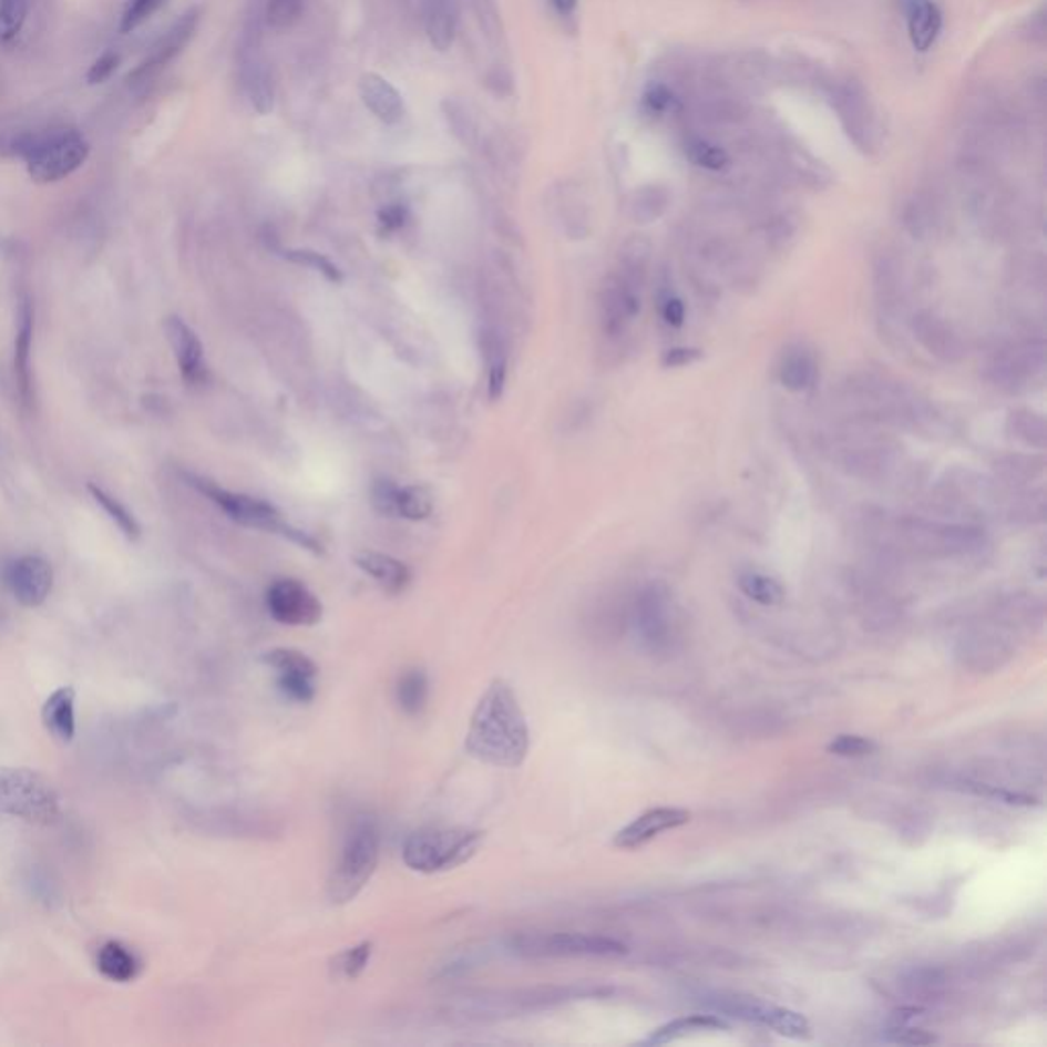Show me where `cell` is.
<instances>
[{"label":"cell","mask_w":1047,"mask_h":1047,"mask_svg":"<svg viewBox=\"0 0 1047 1047\" xmlns=\"http://www.w3.org/2000/svg\"><path fill=\"white\" fill-rule=\"evenodd\" d=\"M551 2H553L555 11L563 14V17H569L577 9V0H551Z\"/></svg>","instance_id":"6f0895ef"},{"label":"cell","mask_w":1047,"mask_h":1047,"mask_svg":"<svg viewBox=\"0 0 1047 1047\" xmlns=\"http://www.w3.org/2000/svg\"><path fill=\"white\" fill-rule=\"evenodd\" d=\"M434 512V495L425 485H403L398 491V517L420 522Z\"/></svg>","instance_id":"f35d334b"},{"label":"cell","mask_w":1047,"mask_h":1047,"mask_svg":"<svg viewBox=\"0 0 1047 1047\" xmlns=\"http://www.w3.org/2000/svg\"><path fill=\"white\" fill-rule=\"evenodd\" d=\"M599 995L596 988H531V990H516V993H495V995H471L454 1000L449 1005V1013L471 1019V1022H485V1019H504V1017H514L520 1013L528 1010H538V1008L551 1007L565 1003L571 998L579 996Z\"/></svg>","instance_id":"ba28073f"},{"label":"cell","mask_w":1047,"mask_h":1047,"mask_svg":"<svg viewBox=\"0 0 1047 1047\" xmlns=\"http://www.w3.org/2000/svg\"><path fill=\"white\" fill-rule=\"evenodd\" d=\"M381 855V833L372 817H358L346 835L340 858L328 880V899L332 904L355 901L371 882Z\"/></svg>","instance_id":"5b68a950"},{"label":"cell","mask_w":1047,"mask_h":1047,"mask_svg":"<svg viewBox=\"0 0 1047 1047\" xmlns=\"http://www.w3.org/2000/svg\"><path fill=\"white\" fill-rule=\"evenodd\" d=\"M485 833L464 827H425L413 831L401 849L403 863L418 874H442L471 862Z\"/></svg>","instance_id":"277c9868"},{"label":"cell","mask_w":1047,"mask_h":1047,"mask_svg":"<svg viewBox=\"0 0 1047 1047\" xmlns=\"http://www.w3.org/2000/svg\"><path fill=\"white\" fill-rule=\"evenodd\" d=\"M74 704H76V691L70 686H64V688H58L53 691L41 708L43 727L55 741L62 742V745H70L74 741V735H76Z\"/></svg>","instance_id":"484cf974"},{"label":"cell","mask_w":1047,"mask_h":1047,"mask_svg":"<svg viewBox=\"0 0 1047 1047\" xmlns=\"http://www.w3.org/2000/svg\"><path fill=\"white\" fill-rule=\"evenodd\" d=\"M1044 459L1035 454H1007L995 463L996 473L1008 483H1029L1044 473Z\"/></svg>","instance_id":"8d00e7d4"},{"label":"cell","mask_w":1047,"mask_h":1047,"mask_svg":"<svg viewBox=\"0 0 1047 1047\" xmlns=\"http://www.w3.org/2000/svg\"><path fill=\"white\" fill-rule=\"evenodd\" d=\"M14 152L25 160L27 173L38 185H50L76 173L91 154L86 137L72 127L25 133L14 142Z\"/></svg>","instance_id":"3957f363"},{"label":"cell","mask_w":1047,"mask_h":1047,"mask_svg":"<svg viewBox=\"0 0 1047 1047\" xmlns=\"http://www.w3.org/2000/svg\"><path fill=\"white\" fill-rule=\"evenodd\" d=\"M425 38L438 52L451 50L459 27V0H422Z\"/></svg>","instance_id":"cb8c5ba5"},{"label":"cell","mask_w":1047,"mask_h":1047,"mask_svg":"<svg viewBox=\"0 0 1047 1047\" xmlns=\"http://www.w3.org/2000/svg\"><path fill=\"white\" fill-rule=\"evenodd\" d=\"M640 289L643 287L624 279L616 270L602 283L597 307L604 336L620 338L628 330V326L640 314Z\"/></svg>","instance_id":"9a60e30c"},{"label":"cell","mask_w":1047,"mask_h":1047,"mask_svg":"<svg viewBox=\"0 0 1047 1047\" xmlns=\"http://www.w3.org/2000/svg\"><path fill=\"white\" fill-rule=\"evenodd\" d=\"M304 11V0H266V23L273 29H289Z\"/></svg>","instance_id":"ee69618b"},{"label":"cell","mask_w":1047,"mask_h":1047,"mask_svg":"<svg viewBox=\"0 0 1047 1047\" xmlns=\"http://www.w3.org/2000/svg\"><path fill=\"white\" fill-rule=\"evenodd\" d=\"M690 819V810L676 809V807L650 809L647 810V812H643V814H638L635 821L628 822L626 827H623V829L614 835L612 843H614V848L633 851V849L647 845L649 841H653L655 836L661 835L665 831H674V829H679V827L688 824Z\"/></svg>","instance_id":"44dd1931"},{"label":"cell","mask_w":1047,"mask_h":1047,"mask_svg":"<svg viewBox=\"0 0 1047 1047\" xmlns=\"http://www.w3.org/2000/svg\"><path fill=\"white\" fill-rule=\"evenodd\" d=\"M399 485L389 479L374 481L371 487V504L381 516L398 517Z\"/></svg>","instance_id":"c3c4849f"},{"label":"cell","mask_w":1047,"mask_h":1047,"mask_svg":"<svg viewBox=\"0 0 1047 1047\" xmlns=\"http://www.w3.org/2000/svg\"><path fill=\"white\" fill-rule=\"evenodd\" d=\"M358 94L372 115L387 125H393L403 117L406 103L398 89L377 72H367L358 82Z\"/></svg>","instance_id":"603a6c76"},{"label":"cell","mask_w":1047,"mask_h":1047,"mask_svg":"<svg viewBox=\"0 0 1047 1047\" xmlns=\"http://www.w3.org/2000/svg\"><path fill=\"white\" fill-rule=\"evenodd\" d=\"M89 491H91L94 502L105 510L106 516L111 517V520L120 526V531L123 532L130 541H137V538H140L142 528H140L137 520H135V516H133L132 512H130L125 505L121 504L117 497H113L111 493H106L103 487H99V485H94V483L89 485Z\"/></svg>","instance_id":"ab89813d"},{"label":"cell","mask_w":1047,"mask_h":1047,"mask_svg":"<svg viewBox=\"0 0 1047 1047\" xmlns=\"http://www.w3.org/2000/svg\"><path fill=\"white\" fill-rule=\"evenodd\" d=\"M398 704L406 715L418 716L428 702V676L424 669H408L398 681Z\"/></svg>","instance_id":"d590c367"},{"label":"cell","mask_w":1047,"mask_h":1047,"mask_svg":"<svg viewBox=\"0 0 1047 1047\" xmlns=\"http://www.w3.org/2000/svg\"><path fill=\"white\" fill-rule=\"evenodd\" d=\"M739 587L742 594L749 597L751 602L761 604V606H778L782 604L786 592L782 584L766 573L759 571H745L739 575Z\"/></svg>","instance_id":"e575fe53"},{"label":"cell","mask_w":1047,"mask_h":1047,"mask_svg":"<svg viewBox=\"0 0 1047 1047\" xmlns=\"http://www.w3.org/2000/svg\"><path fill=\"white\" fill-rule=\"evenodd\" d=\"M650 263V242L645 238V236H633L630 239L624 242L623 250H620V258H618V268L616 273H620L624 279L635 283L638 287L645 285V279H647V270H649Z\"/></svg>","instance_id":"d6a6232c"},{"label":"cell","mask_w":1047,"mask_h":1047,"mask_svg":"<svg viewBox=\"0 0 1047 1047\" xmlns=\"http://www.w3.org/2000/svg\"><path fill=\"white\" fill-rule=\"evenodd\" d=\"M1007 432L1010 438L1019 440L1023 446L1044 451L1047 446L1046 418L1041 413L1027 408H1019L1008 413Z\"/></svg>","instance_id":"4dcf8cb0"},{"label":"cell","mask_w":1047,"mask_h":1047,"mask_svg":"<svg viewBox=\"0 0 1047 1047\" xmlns=\"http://www.w3.org/2000/svg\"><path fill=\"white\" fill-rule=\"evenodd\" d=\"M406 217H408V212H406V207H401V205H389V207H384L383 212L379 213L381 226H383L384 229H389V232H393V229H399V227L403 226V224H406Z\"/></svg>","instance_id":"9f6ffc18"},{"label":"cell","mask_w":1047,"mask_h":1047,"mask_svg":"<svg viewBox=\"0 0 1047 1047\" xmlns=\"http://www.w3.org/2000/svg\"><path fill=\"white\" fill-rule=\"evenodd\" d=\"M186 479L195 490H199L203 495H207L213 504L217 505L224 514H227V517H232L234 522H238L242 526L254 528V531L280 534V536L289 538L291 543L299 544L301 548L321 553V544L316 538H311L307 532L299 531V528L291 526L289 522H285L279 510L275 505L265 502V500L246 495V493H238V491L224 490V487L215 485L213 481L195 478V475H188Z\"/></svg>","instance_id":"52a82bcc"},{"label":"cell","mask_w":1047,"mask_h":1047,"mask_svg":"<svg viewBox=\"0 0 1047 1047\" xmlns=\"http://www.w3.org/2000/svg\"><path fill=\"white\" fill-rule=\"evenodd\" d=\"M778 377H780V383L792 393L809 391L819 377L817 358L807 348H800V346L790 348L780 362Z\"/></svg>","instance_id":"f546056e"},{"label":"cell","mask_w":1047,"mask_h":1047,"mask_svg":"<svg viewBox=\"0 0 1047 1047\" xmlns=\"http://www.w3.org/2000/svg\"><path fill=\"white\" fill-rule=\"evenodd\" d=\"M659 314L665 324L671 328H681L686 324V304L671 289L659 292Z\"/></svg>","instance_id":"681fc988"},{"label":"cell","mask_w":1047,"mask_h":1047,"mask_svg":"<svg viewBox=\"0 0 1047 1047\" xmlns=\"http://www.w3.org/2000/svg\"><path fill=\"white\" fill-rule=\"evenodd\" d=\"M665 207H667V195L659 191H649L647 195H640L635 203V217L640 224H649L664 215Z\"/></svg>","instance_id":"f907efd6"},{"label":"cell","mask_w":1047,"mask_h":1047,"mask_svg":"<svg viewBox=\"0 0 1047 1047\" xmlns=\"http://www.w3.org/2000/svg\"><path fill=\"white\" fill-rule=\"evenodd\" d=\"M911 332L931 357L945 365H957L968 357V346L945 319L933 311H918L911 319Z\"/></svg>","instance_id":"d6986e66"},{"label":"cell","mask_w":1047,"mask_h":1047,"mask_svg":"<svg viewBox=\"0 0 1047 1047\" xmlns=\"http://www.w3.org/2000/svg\"><path fill=\"white\" fill-rule=\"evenodd\" d=\"M875 751L877 745L860 735H836L835 739L827 745V753L836 757H868Z\"/></svg>","instance_id":"7dc6e473"},{"label":"cell","mask_w":1047,"mask_h":1047,"mask_svg":"<svg viewBox=\"0 0 1047 1047\" xmlns=\"http://www.w3.org/2000/svg\"><path fill=\"white\" fill-rule=\"evenodd\" d=\"M268 614L285 626H314L324 616L318 596L297 579H277L266 592Z\"/></svg>","instance_id":"2e32d148"},{"label":"cell","mask_w":1047,"mask_h":1047,"mask_svg":"<svg viewBox=\"0 0 1047 1047\" xmlns=\"http://www.w3.org/2000/svg\"><path fill=\"white\" fill-rule=\"evenodd\" d=\"M355 563L389 594H399L410 584L411 573L406 563L391 555L377 551H360L355 555Z\"/></svg>","instance_id":"4316f807"},{"label":"cell","mask_w":1047,"mask_h":1047,"mask_svg":"<svg viewBox=\"0 0 1047 1047\" xmlns=\"http://www.w3.org/2000/svg\"><path fill=\"white\" fill-rule=\"evenodd\" d=\"M531 749V730L505 679H493L471 715L464 751L493 768H520Z\"/></svg>","instance_id":"6da1fadb"},{"label":"cell","mask_w":1047,"mask_h":1047,"mask_svg":"<svg viewBox=\"0 0 1047 1047\" xmlns=\"http://www.w3.org/2000/svg\"><path fill=\"white\" fill-rule=\"evenodd\" d=\"M263 661L277 671V676L318 677V665L306 653L295 649H273L263 655Z\"/></svg>","instance_id":"74e56055"},{"label":"cell","mask_w":1047,"mask_h":1047,"mask_svg":"<svg viewBox=\"0 0 1047 1047\" xmlns=\"http://www.w3.org/2000/svg\"><path fill=\"white\" fill-rule=\"evenodd\" d=\"M686 156L696 166L710 173H720L730 164L729 154L722 147L710 144L706 140H690L686 144Z\"/></svg>","instance_id":"b9f144b4"},{"label":"cell","mask_w":1047,"mask_h":1047,"mask_svg":"<svg viewBox=\"0 0 1047 1047\" xmlns=\"http://www.w3.org/2000/svg\"><path fill=\"white\" fill-rule=\"evenodd\" d=\"M164 333L173 348L178 371L183 374L185 383L193 387L207 383L209 371L205 362V348L201 345L199 336L193 332V328L185 324V319L171 316L164 321Z\"/></svg>","instance_id":"ffe728a7"},{"label":"cell","mask_w":1047,"mask_h":1047,"mask_svg":"<svg viewBox=\"0 0 1047 1047\" xmlns=\"http://www.w3.org/2000/svg\"><path fill=\"white\" fill-rule=\"evenodd\" d=\"M239 84L248 103L258 115L275 109V76L266 60L258 35H246L239 50Z\"/></svg>","instance_id":"e0dca14e"},{"label":"cell","mask_w":1047,"mask_h":1047,"mask_svg":"<svg viewBox=\"0 0 1047 1047\" xmlns=\"http://www.w3.org/2000/svg\"><path fill=\"white\" fill-rule=\"evenodd\" d=\"M197 25H199V11H197V9H193V11L183 14V17L156 41V45L152 48L150 55H147L146 60L140 64V68L133 72L130 80L146 79L154 70L166 66L171 60H174L178 53L185 50L186 43L195 35Z\"/></svg>","instance_id":"7402d4cb"},{"label":"cell","mask_w":1047,"mask_h":1047,"mask_svg":"<svg viewBox=\"0 0 1047 1047\" xmlns=\"http://www.w3.org/2000/svg\"><path fill=\"white\" fill-rule=\"evenodd\" d=\"M886 1041L902 1044V1046H931V1044L937 1041V1037L927 1034V1031H923V1029H913V1027L896 1025V1027L889 1029Z\"/></svg>","instance_id":"f5cc1de1"},{"label":"cell","mask_w":1047,"mask_h":1047,"mask_svg":"<svg viewBox=\"0 0 1047 1047\" xmlns=\"http://www.w3.org/2000/svg\"><path fill=\"white\" fill-rule=\"evenodd\" d=\"M702 358V350L698 348H690V346H676V348H669L664 355V367L665 369H684V367H690L694 362H698Z\"/></svg>","instance_id":"11a10c76"},{"label":"cell","mask_w":1047,"mask_h":1047,"mask_svg":"<svg viewBox=\"0 0 1047 1047\" xmlns=\"http://www.w3.org/2000/svg\"><path fill=\"white\" fill-rule=\"evenodd\" d=\"M168 0H130L121 17V33H132L152 19Z\"/></svg>","instance_id":"bcb514c9"},{"label":"cell","mask_w":1047,"mask_h":1047,"mask_svg":"<svg viewBox=\"0 0 1047 1047\" xmlns=\"http://www.w3.org/2000/svg\"><path fill=\"white\" fill-rule=\"evenodd\" d=\"M725 1029H729V1023L720 1019L718 1015H690V1017H679L657 1027L643 1044L665 1046V1044H671L691 1035L712 1034V1031H725Z\"/></svg>","instance_id":"f1b7e54d"},{"label":"cell","mask_w":1047,"mask_h":1047,"mask_svg":"<svg viewBox=\"0 0 1047 1047\" xmlns=\"http://www.w3.org/2000/svg\"><path fill=\"white\" fill-rule=\"evenodd\" d=\"M1046 357V342L1041 338L1005 346L988 360L986 379L1007 393L1029 391L1044 381Z\"/></svg>","instance_id":"8fae6325"},{"label":"cell","mask_w":1047,"mask_h":1047,"mask_svg":"<svg viewBox=\"0 0 1047 1047\" xmlns=\"http://www.w3.org/2000/svg\"><path fill=\"white\" fill-rule=\"evenodd\" d=\"M845 401L865 420L896 428L925 432L940 422L935 410L909 384L874 372L851 377L845 384Z\"/></svg>","instance_id":"7a4b0ae2"},{"label":"cell","mask_w":1047,"mask_h":1047,"mask_svg":"<svg viewBox=\"0 0 1047 1047\" xmlns=\"http://www.w3.org/2000/svg\"><path fill=\"white\" fill-rule=\"evenodd\" d=\"M371 955V942H362L355 945V947H348L342 954L336 955L332 966L333 974L338 978H345V981H355L369 966Z\"/></svg>","instance_id":"60d3db41"},{"label":"cell","mask_w":1047,"mask_h":1047,"mask_svg":"<svg viewBox=\"0 0 1047 1047\" xmlns=\"http://www.w3.org/2000/svg\"><path fill=\"white\" fill-rule=\"evenodd\" d=\"M96 966L101 974L113 982H130L135 978L137 962L135 955L121 943L109 942L99 950Z\"/></svg>","instance_id":"836d02e7"},{"label":"cell","mask_w":1047,"mask_h":1047,"mask_svg":"<svg viewBox=\"0 0 1047 1047\" xmlns=\"http://www.w3.org/2000/svg\"><path fill=\"white\" fill-rule=\"evenodd\" d=\"M884 532H889L890 541H901L915 553L942 557L976 553L986 543V534L974 524L918 516L892 517L884 524Z\"/></svg>","instance_id":"8992f818"},{"label":"cell","mask_w":1047,"mask_h":1047,"mask_svg":"<svg viewBox=\"0 0 1047 1047\" xmlns=\"http://www.w3.org/2000/svg\"><path fill=\"white\" fill-rule=\"evenodd\" d=\"M716 1010L727 1013L729 1017H737L742 1022L757 1023L778 1031L792 1039H809L810 1023L804 1015L794 1013L790 1008L776 1007L769 1005L766 1000L751 998V996H730V998H720L716 1003Z\"/></svg>","instance_id":"5bb4252c"},{"label":"cell","mask_w":1047,"mask_h":1047,"mask_svg":"<svg viewBox=\"0 0 1047 1047\" xmlns=\"http://www.w3.org/2000/svg\"><path fill=\"white\" fill-rule=\"evenodd\" d=\"M31 0H0V43H11L25 25Z\"/></svg>","instance_id":"7bdbcfd3"},{"label":"cell","mask_w":1047,"mask_h":1047,"mask_svg":"<svg viewBox=\"0 0 1047 1047\" xmlns=\"http://www.w3.org/2000/svg\"><path fill=\"white\" fill-rule=\"evenodd\" d=\"M285 258L291 260L295 265L307 266V268L316 270L332 283L342 280V270L324 254L314 253V250H285Z\"/></svg>","instance_id":"f6af8a7d"},{"label":"cell","mask_w":1047,"mask_h":1047,"mask_svg":"<svg viewBox=\"0 0 1047 1047\" xmlns=\"http://www.w3.org/2000/svg\"><path fill=\"white\" fill-rule=\"evenodd\" d=\"M120 55L115 52H105L96 62H94L89 74H86V82L91 86H96V84H103L106 80L111 79L115 74V70L120 68Z\"/></svg>","instance_id":"db71d44e"},{"label":"cell","mask_w":1047,"mask_h":1047,"mask_svg":"<svg viewBox=\"0 0 1047 1047\" xmlns=\"http://www.w3.org/2000/svg\"><path fill=\"white\" fill-rule=\"evenodd\" d=\"M31 338H33V311L29 301H25L21 309V326H19L17 342H14V374H17V383L25 401L31 399V369H29Z\"/></svg>","instance_id":"1f68e13d"},{"label":"cell","mask_w":1047,"mask_h":1047,"mask_svg":"<svg viewBox=\"0 0 1047 1047\" xmlns=\"http://www.w3.org/2000/svg\"><path fill=\"white\" fill-rule=\"evenodd\" d=\"M909 38L916 52H928L942 33L943 17L933 0H904Z\"/></svg>","instance_id":"d4e9b609"},{"label":"cell","mask_w":1047,"mask_h":1047,"mask_svg":"<svg viewBox=\"0 0 1047 1047\" xmlns=\"http://www.w3.org/2000/svg\"><path fill=\"white\" fill-rule=\"evenodd\" d=\"M4 584L19 604L38 608L52 592V565L38 555L14 558L4 569Z\"/></svg>","instance_id":"ac0fdd59"},{"label":"cell","mask_w":1047,"mask_h":1047,"mask_svg":"<svg viewBox=\"0 0 1047 1047\" xmlns=\"http://www.w3.org/2000/svg\"><path fill=\"white\" fill-rule=\"evenodd\" d=\"M643 105L653 115H661L665 111L676 106V96L665 84H650L649 89L643 94Z\"/></svg>","instance_id":"816d5d0a"},{"label":"cell","mask_w":1047,"mask_h":1047,"mask_svg":"<svg viewBox=\"0 0 1047 1047\" xmlns=\"http://www.w3.org/2000/svg\"><path fill=\"white\" fill-rule=\"evenodd\" d=\"M874 289L877 304L886 316L901 311L904 304L902 265L892 254H880L874 263Z\"/></svg>","instance_id":"83f0119b"},{"label":"cell","mask_w":1047,"mask_h":1047,"mask_svg":"<svg viewBox=\"0 0 1047 1047\" xmlns=\"http://www.w3.org/2000/svg\"><path fill=\"white\" fill-rule=\"evenodd\" d=\"M512 954L522 957H620L626 945L587 933H522L510 940Z\"/></svg>","instance_id":"30bf717a"},{"label":"cell","mask_w":1047,"mask_h":1047,"mask_svg":"<svg viewBox=\"0 0 1047 1047\" xmlns=\"http://www.w3.org/2000/svg\"><path fill=\"white\" fill-rule=\"evenodd\" d=\"M836 463L851 478L862 481H886L902 466V449L886 438H843L835 449Z\"/></svg>","instance_id":"7c38bea8"},{"label":"cell","mask_w":1047,"mask_h":1047,"mask_svg":"<svg viewBox=\"0 0 1047 1047\" xmlns=\"http://www.w3.org/2000/svg\"><path fill=\"white\" fill-rule=\"evenodd\" d=\"M60 800L52 783L25 768H0V812L14 819L48 824L58 817Z\"/></svg>","instance_id":"9c48e42d"},{"label":"cell","mask_w":1047,"mask_h":1047,"mask_svg":"<svg viewBox=\"0 0 1047 1047\" xmlns=\"http://www.w3.org/2000/svg\"><path fill=\"white\" fill-rule=\"evenodd\" d=\"M633 618L638 637L649 649H665L674 635V597L669 587L659 582L645 585L635 599Z\"/></svg>","instance_id":"4fadbf2b"}]
</instances>
